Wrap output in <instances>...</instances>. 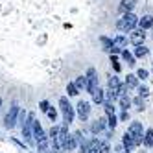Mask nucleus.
Returning a JSON list of instances; mask_svg holds the SVG:
<instances>
[{
	"label": "nucleus",
	"instance_id": "obj_3",
	"mask_svg": "<svg viewBox=\"0 0 153 153\" xmlns=\"http://www.w3.org/2000/svg\"><path fill=\"white\" fill-rule=\"evenodd\" d=\"M19 113H20V107L19 105H13L11 109H9V113L6 114V120H4V124H6V127H15V124L19 122Z\"/></svg>",
	"mask_w": 153,
	"mask_h": 153
},
{
	"label": "nucleus",
	"instance_id": "obj_19",
	"mask_svg": "<svg viewBox=\"0 0 153 153\" xmlns=\"http://www.w3.org/2000/svg\"><path fill=\"white\" fill-rule=\"evenodd\" d=\"M98 89H100V87H98V78H91V79H89V87H87V91H89L91 94H94Z\"/></svg>",
	"mask_w": 153,
	"mask_h": 153
},
{
	"label": "nucleus",
	"instance_id": "obj_36",
	"mask_svg": "<svg viewBox=\"0 0 153 153\" xmlns=\"http://www.w3.org/2000/svg\"><path fill=\"white\" fill-rule=\"evenodd\" d=\"M0 107H2V98H0Z\"/></svg>",
	"mask_w": 153,
	"mask_h": 153
},
{
	"label": "nucleus",
	"instance_id": "obj_31",
	"mask_svg": "<svg viewBox=\"0 0 153 153\" xmlns=\"http://www.w3.org/2000/svg\"><path fill=\"white\" fill-rule=\"evenodd\" d=\"M148 87H140V89H138V96H142V98H144V96H148Z\"/></svg>",
	"mask_w": 153,
	"mask_h": 153
},
{
	"label": "nucleus",
	"instance_id": "obj_24",
	"mask_svg": "<svg viewBox=\"0 0 153 153\" xmlns=\"http://www.w3.org/2000/svg\"><path fill=\"white\" fill-rule=\"evenodd\" d=\"M122 57H124V61H127V65H131V67L135 65V57L131 56V53H129L127 50H124V52H122Z\"/></svg>",
	"mask_w": 153,
	"mask_h": 153
},
{
	"label": "nucleus",
	"instance_id": "obj_35",
	"mask_svg": "<svg viewBox=\"0 0 153 153\" xmlns=\"http://www.w3.org/2000/svg\"><path fill=\"white\" fill-rule=\"evenodd\" d=\"M127 118H129V113H127V111H124L122 114H120V120H122V122H126Z\"/></svg>",
	"mask_w": 153,
	"mask_h": 153
},
{
	"label": "nucleus",
	"instance_id": "obj_23",
	"mask_svg": "<svg viewBox=\"0 0 153 153\" xmlns=\"http://www.w3.org/2000/svg\"><path fill=\"white\" fill-rule=\"evenodd\" d=\"M103 109H105V114H107V116H114V107H113V102H105V103H103Z\"/></svg>",
	"mask_w": 153,
	"mask_h": 153
},
{
	"label": "nucleus",
	"instance_id": "obj_1",
	"mask_svg": "<svg viewBox=\"0 0 153 153\" xmlns=\"http://www.w3.org/2000/svg\"><path fill=\"white\" fill-rule=\"evenodd\" d=\"M138 20H140V19H138L135 13H126L122 19H118L116 26H118V30H122V31H133L135 26L138 24Z\"/></svg>",
	"mask_w": 153,
	"mask_h": 153
},
{
	"label": "nucleus",
	"instance_id": "obj_28",
	"mask_svg": "<svg viewBox=\"0 0 153 153\" xmlns=\"http://www.w3.org/2000/svg\"><path fill=\"white\" fill-rule=\"evenodd\" d=\"M137 78H138V79H146V78H148V70H146V68H140V70L137 72Z\"/></svg>",
	"mask_w": 153,
	"mask_h": 153
},
{
	"label": "nucleus",
	"instance_id": "obj_11",
	"mask_svg": "<svg viewBox=\"0 0 153 153\" xmlns=\"http://www.w3.org/2000/svg\"><path fill=\"white\" fill-rule=\"evenodd\" d=\"M103 127H105V120H103V118H98L96 122H92L91 131H92L94 135H98V133H102V131H103Z\"/></svg>",
	"mask_w": 153,
	"mask_h": 153
},
{
	"label": "nucleus",
	"instance_id": "obj_7",
	"mask_svg": "<svg viewBox=\"0 0 153 153\" xmlns=\"http://www.w3.org/2000/svg\"><path fill=\"white\" fill-rule=\"evenodd\" d=\"M89 114H91V103L89 102H79L78 103V116L81 120H87Z\"/></svg>",
	"mask_w": 153,
	"mask_h": 153
},
{
	"label": "nucleus",
	"instance_id": "obj_27",
	"mask_svg": "<svg viewBox=\"0 0 153 153\" xmlns=\"http://www.w3.org/2000/svg\"><path fill=\"white\" fill-rule=\"evenodd\" d=\"M109 151H111L109 144H107V142H102V146H100V149H98V153H109Z\"/></svg>",
	"mask_w": 153,
	"mask_h": 153
},
{
	"label": "nucleus",
	"instance_id": "obj_8",
	"mask_svg": "<svg viewBox=\"0 0 153 153\" xmlns=\"http://www.w3.org/2000/svg\"><path fill=\"white\" fill-rule=\"evenodd\" d=\"M33 138H35V142H37V144H39V142H42V140H48L39 122H33Z\"/></svg>",
	"mask_w": 153,
	"mask_h": 153
},
{
	"label": "nucleus",
	"instance_id": "obj_20",
	"mask_svg": "<svg viewBox=\"0 0 153 153\" xmlns=\"http://www.w3.org/2000/svg\"><path fill=\"white\" fill-rule=\"evenodd\" d=\"M67 92H68L70 96H78V94H79L78 85H76V83H68V85H67Z\"/></svg>",
	"mask_w": 153,
	"mask_h": 153
},
{
	"label": "nucleus",
	"instance_id": "obj_4",
	"mask_svg": "<svg viewBox=\"0 0 153 153\" xmlns=\"http://www.w3.org/2000/svg\"><path fill=\"white\" fill-rule=\"evenodd\" d=\"M126 46H127V39H126L124 35H118V37L113 41V50H111V56H116V53H122Z\"/></svg>",
	"mask_w": 153,
	"mask_h": 153
},
{
	"label": "nucleus",
	"instance_id": "obj_15",
	"mask_svg": "<svg viewBox=\"0 0 153 153\" xmlns=\"http://www.w3.org/2000/svg\"><path fill=\"white\" fill-rule=\"evenodd\" d=\"M92 102H94V103H105V91L98 89V91L92 94Z\"/></svg>",
	"mask_w": 153,
	"mask_h": 153
},
{
	"label": "nucleus",
	"instance_id": "obj_30",
	"mask_svg": "<svg viewBox=\"0 0 153 153\" xmlns=\"http://www.w3.org/2000/svg\"><path fill=\"white\" fill-rule=\"evenodd\" d=\"M107 118H109V127H111V129H114V127H116V124H118L116 116H107Z\"/></svg>",
	"mask_w": 153,
	"mask_h": 153
},
{
	"label": "nucleus",
	"instance_id": "obj_32",
	"mask_svg": "<svg viewBox=\"0 0 153 153\" xmlns=\"http://www.w3.org/2000/svg\"><path fill=\"white\" fill-rule=\"evenodd\" d=\"M39 107H41V111H42V113H48V109H50L48 102H41V105H39Z\"/></svg>",
	"mask_w": 153,
	"mask_h": 153
},
{
	"label": "nucleus",
	"instance_id": "obj_6",
	"mask_svg": "<svg viewBox=\"0 0 153 153\" xmlns=\"http://www.w3.org/2000/svg\"><path fill=\"white\" fill-rule=\"evenodd\" d=\"M137 2L138 0H122L120 2V6H118V9H120V13H131L135 9V6H137Z\"/></svg>",
	"mask_w": 153,
	"mask_h": 153
},
{
	"label": "nucleus",
	"instance_id": "obj_21",
	"mask_svg": "<svg viewBox=\"0 0 153 153\" xmlns=\"http://www.w3.org/2000/svg\"><path fill=\"white\" fill-rule=\"evenodd\" d=\"M135 56H137V57H146V56H148V48H146L144 45H142V46H137V48H135Z\"/></svg>",
	"mask_w": 153,
	"mask_h": 153
},
{
	"label": "nucleus",
	"instance_id": "obj_2",
	"mask_svg": "<svg viewBox=\"0 0 153 153\" xmlns=\"http://www.w3.org/2000/svg\"><path fill=\"white\" fill-rule=\"evenodd\" d=\"M59 107H61V113H63V122L65 126H68L74 122V107L70 105L68 98H59Z\"/></svg>",
	"mask_w": 153,
	"mask_h": 153
},
{
	"label": "nucleus",
	"instance_id": "obj_22",
	"mask_svg": "<svg viewBox=\"0 0 153 153\" xmlns=\"http://www.w3.org/2000/svg\"><path fill=\"white\" fill-rule=\"evenodd\" d=\"M100 41H102V45H103V50H107V52H111V50H113V41H111V39L100 37Z\"/></svg>",
	"mask_w": 153,
	"mask_h": 153
},
{
	"label": "nucleus",
	"instance_id": "obj_12",
	"mask_svg": "<svg viewBox=\"0 0 153 153\" xmlns=\"http://www.w3.org/2000/svg\"><path fill=\"white\" fill-rule=\"evenodd\" d=\"M138 26H140V30H148V28H151V26H153V15L142 17V19L138 20Z\"/></svg>",
	"mask_w": 153,
	"mask_h": 153
},
{
	"label": "nucleus",
	"instance_id": "obj_14",
	"mask_svg": "<svg viewBox=\"0 0 153 153\" xmlns=\"http://www.w3.org/2000/svg\"><path fill=\"white\" fill-rule=\"evenodd\" d=\"M76 146H78V142H76L74 135H68V138L65 140V148H63V151H72Z\"/></svg>",
	"mask_w": 153,
	"mask_h": 153
},
{
	"label": "nucleus",
	"instance_id": "obj_5",
	"mask_svg": "<svg viewBox=\"0 0 153 153\" xmlns=\"http://www.w3.org/2000/svg\"><path fill=\"white\" fill-rule=\"evenodd\" d=\"M129 41L133 42L135 46H142V45H144V41H146L144 30H133V31H131V35H129Z\"/></svg>",
	"mask_w": 153,
	"mask_h": 153
},
{
	"label": "nucleus",
	"instance_id": "obj_10",
	"mask_svg": "<svg viewBox=\"0 0 153 153\" xmlns=\"http://www.w3.org/2000/svg\"><path fill=\"white\" fill-rule=\"evenodd\" d=\"M122 144H124V148L127 149V151H131L133 148H137V144H135V140H133V137H131L129 133H126L124 137H122Z\"/></svg>",
	"mask_w": 153,
	"mask_h": 153
},
{
	"label": "nucleus",
	"instance_id": "obj_25",
	"mask_svg": "<svg viewBox=\"0 0 153 153\" xmlns=\"http://www.w3.org/2000/svg\"><path fill=\"white\" fill-rule=\"evenodd\" d=\"M46 114H48V118L52 120V122H56V118H57V111H56L53 107H50V109H48V113H46Z\"/></svg>",
	"mask_w": 153,
	"mask_h": 153
},
{
	"label": "nucleus",
	"instance_id": "obj_29",
	"mask_svg": "<svg viewBox=\"0 0 153 153\" xmlns=\"http://www.w3.org/2000/svg\"><path fill=\"white\" fill-rule=\"evenodd\" d=\"M133 103H135L138 109H144V102H142V96H137L135 100H133Z\"/></svg>",
	"mask_w": 153,
	"mask_h": 153
},
{
	"label": "nucleus",
	"instance_id": "obj_26",
	"mask_svg": "<svg viewBox=\"0 0 153 153\" xmlns=\"http://www.w3.org/2000/svg\"><path fill=\"white\" fill-rule=\"evenodd\" d=\"M74 138H76V142H78L79 146H81V144H85V142H87V140H85V138L81 137V131H76V133H74Z\"/></svg>",
	"mask_w": 153,
	"mask_h": 153
},
{
	"label": "nucleus",
	"instance_id": "obj_18",
	"mask_svg": "<svg viewBox=\"0 0 153 153\" xmlns=\"http://www.w3.org/2000/svg\"><path fill=\"white\" fill-rule=\"evenodd\" d=\"M76 85H78V89H87V87H89V78H87V76H79V78L76 79Z\"/></svg>",
	"mask_w": 153,
	"mask_h": 153
},
{
	"label": "nucleus",
	"instance_id": "obj_9",
	"mask_svg": "<svg viewBox=\"0 0 153 153\" xmlns=\"http://www.w3.org/2000/svg\"><path fill=\"white\" fill-rule=\"evenodd\" d=\"M122 85L124 83H120V79L114 78V76H113V78H109V91H113L118 98H120V89H122Z\"/></svg>",
	"mask_w": 153,
	"mask_h": 153
},
{
	"label": "nucleus",
	"instance_id": "obj_13",
	"mask_svg": "<svg viewBox=\"0 0 153 153\" xmlns=\"http://www.w3.org/2000/svg\"><path fill=\"white\" fill-rule=\"evenodd\" d=\"M137 85H138L137 74H127V78H126V87H127V89H135Z\"/></svg>",
	"mask_w": 153,
	"mask_h": 153
},
{
	"label": "nucleus",
	"instance_id": "obj_16",
	"mask_svg": "<svg viewBox=\"0 0 153 153\" xmlns=\"http://www.w3.org/2000/svg\"><path fill=\"white\" fill-rule=\"evenodd\" d=\"M144 146L146 148L153 146V129H146V133H144Z\"/></svg>",
	"mask_w": 153,
	"mask_h": 153
},
{
	"label": "nucleus",
	"instance_id": "obj_17",
	"mask_svg": "<svg viewBox=\"0 0 153 153\" xmlns=\"http://www.w3.org/2000/svg\"><path fill=\"white\" fill-rule=\"evenodd\" d=\"M131 98L129 96H122L120 98V109H122V111H129V107H131Z\"/></svg>",
	"mask_w": 153,
	"mask_h": 153
},
{
	"label": "nucleus",
	"instance_id": "obj_34",
	"mask_svg": "<svg viewBox=\"0 0 153 153\" xmlns=\"http://www.w3.org/2000/svg\"><path fill=\"white\" fill-rule=\"evenodd\" d=\"M87 78H89V79L91 78H96V70L94 68H89V70H87Z\"/></svg>",
	"mask_w": 153,
	"mask_h": 153
},
{
	"label": "nucleus",
	"instance_id": "obj_33",
	"mask_svg": "<svg viewBox=\"0 0 153 153\" xmlns=\"http://www.w3.org/2000/svg\"><path fill=\"white\" fill-rule=\"evenodd\" d=\"M111 63H113V67H114V70L118 72V70H120V65H118V61H116V57H114V56L111 57Z\"/></svg>",
	"mask_w": 153,
	"mask_h": 153
}]
</instances>
